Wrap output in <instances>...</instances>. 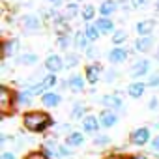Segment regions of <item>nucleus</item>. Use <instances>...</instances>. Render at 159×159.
Instances as JSON below:
<instances>
[{
	"instance_id": "nucleus-1",
	"label": "nucleus",
	"mask_w": 159,
	"mask_h": 159,
	"mask_svg": "<svg viewBox=\"0 0 159 159\" xmlns=\"http://www.w3.org/2000/svg\"><path fill=\"white\" fill-rule=\"evenodd\" d=\"M23 125L30 133H45L49 127L54 125V120L45 111H28L23 116Z\"/></svg>"
},
{
	"instance_id": "nucleus-2",
	"label": "nucleus",
	"mask_w": 159,
	"mask_h": 159,
	"mask_svg": "<svg viewBox=\"0 0 159 159\" xmlns=\"http://www.w3.org/2000/svg\"><path fill=\"white\" fill-rule=\"evenodd\" d=\"M17 98H19V92L11 90L6 84L0 86V114H2V118H6V116H10V114L15 112Z\"/></svg>"
},
{
	"instance_id": "nucleus-3",
	"label": "nucleus",
	"mask_w": 159,
	"mask_h": 159,
	"mask_svg": "<svg viewBox=\"0 0 159 159\" xmlns=\"http://www.w3.org/2000/svg\"><path fill=\"white\" fill-rule=\"evenodd\" d=\"M150 67H152V62H150L148 58H139V60H135V64H133L131 69H129L131 79H133V81H137V79H140V77H146V75L150 73Z\"/></svg>"
},
{
	"instance_id": "nucleus-4",
	"label": "nucleus",
	"mask_w": 159,
	"mask_h": 159,
	"mask_svg": "<svg viewBox=\"0 0 159 159\" xmlns=\"http://www.w3.org/2000/svg\"><path fill=\"white\" fill-rule=\"evenodd\" d=\"M101 105L105 107V109H111V111H120V109H124V99H122V96L118 94V92H112V94H105V96H101Z\"/></svg>"
},
{
	"instance_id": "nucleus-5",
	"label": "nucleus",
	"mask_w": 159,
	"mask_h": 159,
	"mask_svg": "<svg viewBox=\"0 0 159 159\" xmlns=\"http://www.w3.org/2000/svg\"><path fill=\"white\" fill-rule=\"evenodd\" d=\"M150 135H152L150 127H137V129L131 131L129 140H131V144H135V146H144V144L150 142Z\"/></svg>"
},
{
	"instance_id": "nucleus-6",
	"label": "nucleus",
	"mask_w": 159,
	"mask_h": 159,
	"mask_svg": "<svg viewBox=\"0 0 159 159\" xmlns=\"http://www.w3.org/2000/svg\"><path fill=\"white\" fill-rule=\"evenodd\" d=\"M101 73H103V66H101L99 62H92V64H88V66H86V69H84L86 83H90V84H96V83H99Z\"/></svg>"
},
{
	"instance_id": "nucleus-7",
	"label": "nucleus",
	"mask_w": 159,
	"mask_h": 159,
	"mask_svg": "<svg viewBox=\"0 0 159 159\" xmlns=\"http://www.w3.org/2000/svg\"><path fill=\"white\" fill-rule=\"evenodd\" d=\"M21 26L25 32H39L41 30V21L38 15L34 13H28V15H23L21 19Z\"/></svg>"
},
{
	"instance_id": "nucleus-8",
	"label": "nucleus",
	"mask_w": 159,
	"mask_h": 159,
	"mask_svg": "<svg viewBox=\"0 0 159 159\" xmlns=\"http://www.w3.org/2000/svg\"><path fill=\"white\" fill-rule=\"evenodd\" d=\"M66 67V62H64V58L60 56V54H49L47 58H45V69L49 71V73H58V71H62Z\"/></svg>"
},
{
	"instance_id": "nucleus-9",
	"label": "nucleus",
	"mask_w": 159,
	"mask_h": 159,
	"mask_svg": "<svg viewBox=\"0 0 159 159\" xmlns=\"http://www.w3.org/2000/svg\"><path fill=\"white\" fill-rule=\"evenodd\" d=\"M84 84H86V77H83V75L73 73V75L67 77V88H69L73 94H81V92H84Z\"/></svg>"
},
{
	"instance_id": "nucleus-10",
	"label": "nucleus",
	"mask_w": 159,
	"mask_h": 159,
	"mask_svg": "<svg viewBox=\"0 0 159 159\" xmlns=\"http://www.w3.org/2000/svg\"><path fill=\"white\" fill-rule=\"evenodd\" d=\"M118 114H116V111H111V109H103L101 112H99V124H101V127H105V129H109V127H114L116 124H118Z\"/></svg>"
},
{
	"instance_id": "nucleus-11",
	"label": "nucleus",
	"mask_w": 159,
	"mask_h": 159,
	"mask_svg": "<svg viewBox=\"0 0 159 159\" xmlns=\"http://www.w3.org/2000/svg\"><path fill=\"white\" fill-rule=\"evenodd\" d=\"M107 60L112 64V66H118V64H124L127 60V49L125 47H112L107 54Z\"/></svg>"
},
{
	"instance_id": "nucleus-12",
	"label": "nucleus",
	"mask_w": 159,
	"mask_h": 159,
	"mask_svg": "<svg viewBox=\"0 0 159 159\" xmlns=\"http://www.w3.org/2000/svg\"><path fill=\"white\" fill-rule=\"evenodd\" d=\"M81 122H83V131L88 133V135H96V133L99 131V127H101V124H99V116L86 114Z\"/></svg>"
},
{
	"instance_id": "nucleus-13",
	"label": "nucleus",
	"mask_w": 159,
	"mask_h": 159,
	"mask_svg": "<svg viewBox=\"0 0 159 159\" xmlns=\"http://www.w3.org/2000/svg\"><path fill=\"white\" fill-rule=\"evenodd\" d=\"M133 49L137 51V52H150L152 49H153V38L152 36H140V38H137L135 39V43H133Z\"/></svg>"
},
{
	"instance_id": "nucleus-14",
	"label": "nucleus",
	"mask_w": 159,
	"mask_h": 159,
	"mask_svg": "<svg viewBox=\"0 0 159 159\" xmlns=\"http://www.w3.org/2000/svg\"><path fill=\"white\" fill-rule=\"evenodd\" d=\"M94 25L98 26V30H99L101 36H107V34H114V32H116L114 23H112L111 17H99V19H96Z\"/></svg>"
},
{
	"instance_id": "nucleus-15",
	"label": "nucleus",
	"mask_w": 159,
	"mask_h": 159,
	"mask_svg": "<svg viewBox=\"0 0 159 159\" xmlns=\"http://www.w3.org/2000/svg\"><path fill=\"white\" fill-rule=\"evenodd\" d=\"M153 28H155V21L153 19H142V21H139L135 25V32H137L139 38L140 36H152Z\"/></svg>"
},
{
	"instance_id": "nucleus-16",
	"label": "nucleus",
	"mask_w": 159,
	"mask_h": 159,
	"mask_svg": "<svg viewBox=\"0 0 159 159\" xmlns=\"http://www.w3.org/2000/svg\"><path fill=\"white\" fill-rule=\"evenodd\" d=\"M98 11H99L101 17H111V15H114L118 11V2L116 0H103L99 4V8H98Z\"/></svg>"
},
{
	"instance_id": "nucleus-17",
	"label": "nucleus",
	"mask_w": 159,
	"mask_h": 159,
	"mask_svg": "<svg viewBox=\"0 0 159 159\" xmlns=\"http://www.w3.org/2000/svg\"><path fill=\"white\" fill-rule=\"evenodd\" d=\"M146 83H140V81H133L129 86H127V96L129 98H133V99H139V98H142L144 96V92H146Z\"/></svg>"
},
{
	"instance_id": "nucleus-18",
	"label": "nucleus",
	"mask_w": 159,
	"mask_h": 159,
	"mask_svg": "<svg viewBox=\"0 0 159 159\" xmlns=\"http://www.w3.org/2000/svg\"><path fill=\"white\" fill-rule=\"evenodd\" d=\"M90 43H92V41L86 38L84 30H79V32H75V36H73V45H75V49H77V51H88Z\"/></svg>"
},
{
	"instance_id": "nucleus-19",
	"label": "nucleus",
	"mask_w": 159,
	"mask_h": 159,
	"mask_svg": "<svg viewBox=\"0 0 159 159\" xmlns=\"http://www.w3.org/2000/svg\"><path fill=\"white\" fill-rule=\"evenodd\" d=\"M41 103H43L47 109H54V107H58V105L62 103V96L56 94V92H45V94L41 96Z\"/></svg>"
},
{
	"instance_id": "nucleus-20",
	"label": "nucleus",
	"mask_w": 159,
	"mask_h": 159,
	"mask_svg": "<svg viewBox=\"0 0 159 159\" xmlns=\"http://www.w3.org/2000/svg\"><path fill=\"white\" fill-rule=\"evenodd\" d=\"M58 142L54 140V139H51V140H47V142H43V153L49 157V159H62L60 155H58Z\"/></svg>"
},
{
	"instance_id": "nucleus-21",
	"label": "nucleus",
	"mask_w": 159,
	"mask_h": 159,
	"mask_svg": "<svg viewBox=\"0 0 159 159\" xmlns=\"http://www.w3.org/2000/svg\"><path fill=\"white\" fill-rule=\"evenodd\" d=\"M81 11H83V8L79 6L77 2H69V4H66V8H64V11H62V17H64L66 21H71V19H75L77 15H81Z\"/></svg>"
},
{
	"instance_id": "nucleus-22",
	"label": "nucleus",
	"mask_w": 159,
	"mask_h": 159,
	"mask_svg": "<svg viewBox=\"0 0 159 159\" xmlns=\"http://www.w3.org/2000/svg\"><path fill=\"white\" fill-rule=\"evenodd\" d=\"M66 144L69 148H79L84 144V135L81 131H71L69 135H66Z\"/></svg>"
},
{
	"instance_id": "nucleus-23",
	"label": "nucleus",
	"mask_w": 159,
	"mask_h": 159,
	"mask_svg": "<svg viewBox=\"0 0 159 159\" xmlns=\"http://www.w3.org/2000/svg\"><path fill=\"white\" fill-rule=\"evenodd\" d=\"M17 51H19V41L17 39H4V43H2V54H4V58L15 56Z\"/></svg>"
},
{
	"instance_id": "nucleus-24",
	"label": "nucleus",
	"mask_w": 159,
	"mask_h": 159,
	"mask_svg": "<svg viewBox=\"0 0 159 159\" xmlns=\"http://www.w3.org/2000/svg\"><path fill=\"white\" fill-rule=\"evenodd\" d=\"M96 15H98V10H96V6H92V4H86V6H83L81 17H83V21H84V25H86V23H92V21L96 19Z\"/></svg>"
},
{
	"instance_id": "nucleus-25",
	"label": "nucleus",
	"mask_w": 159,
	"mask_h": 159,
	"mask_svg": "<svg viewBox=\"0 0 159 159\" xmlns=\"http://www.w3.org/2000/svg\"><path fill=\"white\" fill-rule=\"evenodd\" d=\"M71 120H83L86 116V105L84 103H75L71 107V112H69Z\"/></svg>"
},
{
	"instance_id": "nucleus-26",
	"label": "nucleus",
	"mask_w": 159,
	"mask_h": 159,
	"mask_svg": "<svg viewBox=\"0 0 159 159\" xmlns=\"http://www.w3.org/2000/svg\"><path fill=\"white\" fill-rule=\"evenodd\" d=\"M38 54L36 52H25V54H21L19 58H17V64H21V66H36L38 64Z\"/></svg>"
},
{
	"instance_id": "nucleus-27",
	"label": "nucleus",
	"mask_w": 159,
	"mask_h": 159,
	"mask_svg": "<svg viewBox=\"0 0 159 159\" xmlns=\"http://www.w3.org/2000/svg\"><path fill=\"white\" fill-rule=\"evenodd\" d=\"M84 34H86V38H88L92 43H94V41H98V39H99V36H101V34H99V30H98V26H96V25H92V23H86V25H84Z\"/></svg>"
},
{
	"instance_id": "nucleus-28",
	"label": "nucleus",
	"mask_w": 159,
	"mask_h": 159,
	"mask_svg": "<svg viewBox=\"0 0 159 159\" xmlns=\"http://www.w3.org/2000/svg\"><path fill=\"white\" fill-rule=\"evenodd\" d=\"M71 41H73V38H71L69 34H58V38H56V47H58L60 51H67L69 45H71Z\"/></svg>"
},
{
	"instance_id": "nucleus-29",
	"label": "nucleus",
	"mask_w": 159,
	"mask_h": 159,
	"mask_svg": "<svg viewBox=\"0 0 159 159\" xmlns=\"http://www.w3.org/2000/svg\"><path fill=\"white\" fill-rule=\"evenodd\" d=\"M32 94L25 88V90H19V98H17V105H30L32 103Z\"/></svg>"
},
{
	"instance_id": "nucleus-30",
	"label": "nucleus",
	"mask_w": 159,
	"mask_h": 159,
	"mask_svg": "<svg viewBox=\"0 0 159 159\" xmlns=\"http://www.w3.org/2000/svg\"><path fill=\"white\" fill-rule=\"evenodd\" d=\"M125 39H127V32L125 30H116L112 34V43L116 47H122V43H125Z\"/></svg>"
},
{
	"instance_id": "nucleus-31",
	"label": "nucleus",
	"mask_w": 159,
	"mask_h": 159,
	"mask_svg": "<svg viewBox=\"0 0 159 159\" xmlns=\"http://www.w3.org/2000/svg\"><path fill=\"white\" fill-rule=\"evenodd\" d=\"M41 83H43V86H45L47 90H51L52 86H56L58 79H56V75H54V73H49V75H45V77L41 79Z\"/></svg>"
},
{
	"instance_id": "nucleus-32",
	"label": "nucleus",
	"mask_w": 159,
	"mask_h": 159,
	"mask_svg": "<svg viewBox=\"0 0 159 159\" xmlns=\"http://www.w3.org/2000/svg\"><path fill=\"white\" fill-rule=\"evenodd\" d=\"M64 60H66V67H69V69H71V67H75V66L79 64V56H77V54H73V52H69Z\"/></svg>"
},
{
	"instance_id": "nucleus-33",
	"label": "nucleus",
	"mask_w": 159,
	"mask_h": 159,
	"mask_svg": "<svg viewBox=\"0 0 159 159\" xmlns=\"http://www.w3.org/2000/svg\"><path fill=\"white\" fill-rule=\"evenodd\" d=\"M116 79H118V71L116 69H109L105 73V83H114Z\"/></svg>"
},
{
	"instance_id": "nucleus-34",
	"label": "nucleus",
	"mask_w": 159,
	"mask_h": 159,
	"mask_svg": "<svg viewBox=\"0 0 159 159\" xmlns=\"http://www.w3.org/2000/svg\"><path fill=\"white\" fill-rule=\"evenodd\" d=\"M111 142V139L107 137V135H98L96 139H94V144L96 146H105V144H109Z\"/></svg>"
},
{
	"instance_id": "nucleus-35",
	"label": "nucleus",
	"mask_w": 159,
	"mask_h": 159,
	"mask_svg": "<svg viewBox=\"0 0 159 159\" xmlns=\"http://www.w3.org/2000/svg\"><path fill=\"white\" fill-rule=\"evenodd\" d=\"M58 155H60V157H69V155H71L69 146H67V144H60V146H58Z\"/></svg>"
},
{
	"instance_id": "nucleus-36",
	"label": "nucleus",
	"mask_w": 159,
	"mask_h": 159,
	"mask_svg": "<svg viewBox=\"0 0 159 159\" xmlns=\"http://www.w3.org/2000/svg\"><path fill=\"white\" fill-rule=\"evenodd\" d=\"M148 86H150V88H157V86H159V73L150 75V79H148Z\"/></svg>"
},
{
	"instance_id": "nucleus-37",
	"label": "nucleus",
	"mask_w": 159,
	"mask_h": 159,
	"mask_svg": "<svg viewBox=\"0 0 159 159\" xmlns=\"http://www.w3.org/2000/svg\"><path fill=\"white\" fill-rule=\"evenodd\" d=\"M25 159H49V157L43 152H30V153L25 155Z\"/></svg>"
},
{
	"instance_id": "nucleus-38",
	"label": "nucleus",
	"mask_w": 159,
	"mask_h": 159,
	"mask_svg": "<svg viewBox=\"0 0 159 159\" xmlns=\"http://www.w3.org/2000/svg\"><path fill=\"white\" fill-rule=\"evenodd\" d=\"M86 56H88L90 60H98V56H99V51H98L94 45H90V47H88V51H86Z\"/></svg>"
},
{
	"instance_id": "nucleus-39",
	"label": "nucleus",
	"mask_w": 159,
	"mask_h": 159,
	"mask_svg": "<svg viewBox=\"0 0 159 159\" xmlns=\"http://www.w3.org/2000/svg\"><path fill=\"white\" fill-rule=\"evenodd\" d=\"M150 148H152V152H153V153H159V135H155V137L152 139Z\"/></svg>"
},
{
	"instance_id": "nucleus-40",
	"label": "nucleus",
	"mask_w": 159,
	"mask_h": 159,
	"mask_svg": "<svg viewBox=\"0 0 159 159\" xmlns=\"http://www.w3.org/2000/svg\"><path fill=\"white\" fill-rule=\"evenodd\" d=\"M148 4H150V0H131V6H133L135 10L144 8V6H148Z\"/></svg>"
},
{
	"instance_id": "nucleus-41",
	"label": "nucleus",
	"mask_w": 159,
	"mask_h": 159,
	"mask_svg": "<svg viewBox=\"0 0 159 159\" xmlns=\"http://www.w3.org/2000/svg\"><path fill=\"white\" fill-rule=\"evenodd\" d=\"M148 109H150V111H157V109H159V99H157L155 96L148 101Z\"/></svg>"
},
{
	"instance_id": "nucleus-42",
	"label": "nucleus",
	"mask_w": 159,
	"mask_h": 159,
	"mask_svg": "<svg viewBox=\"0 0 159 159\" xmlns=\"http://www.w3.org/2000/svg\"><path fill=\"white\" fill-rule=\"evenodd\" d=\"M0 159H17V157H15V153H11L10 150H4L2 153H0Z\"/></svg>"
},
{
	"instance_id": "nucleus-43",
	"label": "nucleus",
	"mask_w": 159,
	"mask_h": 159,
	"mask_svg": "<svg viewBox=\"0 0 159 159\" xmlns=\"http://www.w3.org/2000/svg\"><path fill=\"white\" fill-rule=\"evenodd\" d=\"M105 159H129V157H124V155H120V153H112V155H107Z\"/></svg>"
},
{
	"instance_id": "nucleus-44",
	"label": "nucleus",
	"mask_w": 159,
	"mask_h": 159,
	"mask_svg": "<svg viewBox=\"0 0 159 159\" xmlns=\"http://www.w3.org/2000/svg\"><path fill=\"white\" fill-rule=\"evenodd\" d=\"M49 2H51V6H54V8H58L62 2H64V0H49Z\"/></svg>"
},
{
	"instance_id": "nucleus-45",
	"label": "nucleus",
	"mask_w": 159,
	"mask_h": 159,
	"mask_svg": "<svg viewBox=\"0 0 159 159\" xmlns=\"http://www.w3.org/2000/svg\"><path fill=\"white\" fill-rule=\"evenodd\" d=\"M129 159H146V157H142V155H133V157H129Z\"/></svg>"
},
{
	"instance_id": "nucleus-46",
	"label": "nucleus",
	"mask_w": 159,
	"mask_h": 159,
	"mask_svg": "<svg viewBox=\"0 0 159 159\" xmlns=\"http://www.w3.org/2000/svg\"><path fill=\"white\" fill-rule=\"evenodd\" d=\"M155 60H157V62H159V49H157V51H155Z\"/></svg>"
},
{
	"instance_id": "nucleus-47",
	"label": "nucleus",
	"mask_w": 159,
	"mask_h": 159,
	"mask_svg": "<svg viewBox=\"0 0 159 159\" xmlns=\"http://www.w3.org/2000/svg\"><path fill=\"white\" fill-rule=\"evenodd\" d=\"M155 6H157V10H159V0H155Z\"/></svg>"
}]
</instances>
